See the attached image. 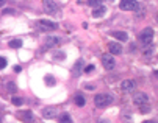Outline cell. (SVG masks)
<instances>
[{
    "label": "cell",
    "instance_id": "6da1fadb",
    "mask_svg": "<svg viewBox=\"0 0 158 123\" xmlns=\"http://www.w3.org/2000/svg\"><path fill=\"white\" fill-rule=\"evenodd\" d=\"M113 103V97L108 93H97L94 97V105L96 108H106Z\"/></svg>",
    "mask_w": 158,
    "mask_h": 123
},
{
    "label": "cell",
    "instance_id": "7a4b0ae2",
    "mask_svg": "<svg viewBox=\"0 0 158 123\" xmlns=\"http://www.w3.org/2000/svg\"><path fill=\"white\" fill-rule=\"evenodd\" d=\"M42 6L46 10V13H49L52 16H58V13H60V8L53 0H42Z\"/></svg>",
    "mask_w": 158,
    "mask_h": 123
},
{
    "label": "cell",
    "instance_id": "3957f363",
    "mask_svg": "<svg viewBox=\"0 0 158 123\" xmlns=\"http://www.w3.org/2000/svg\"><path fill=\"white\" fill-rule=\"evenodd\" d=\"M138 39H139V42H143V44H150L152 42V39H153V30L150 28V27H147V28H144L141 33H139V36H138Z\"/></svg>",
    "mask_w": 158,
    "mask_h": 123
},
{
    "label": "cell",
    "instance_id": "277c9868",
    "mask_svg": "<svg viewBox=\"0 0 158 123\" xmlns=\"http://www.w3.org/2000/svg\"><path fill=\"white\" fill-rule=\"evenodd\" d=\"M119 8H121L122 11H136L138 2H136V0H121Z\"/></svg>",
    "mask_w": 158,
    "mask_h": 123
},
{
    "label": "cell",
    "instance_id": "5b68a950",
    "mask_svg": "<svg viewBox=\"0 0 158 123\" xmlns=\"http://www.w3.org/2000/svg\"><path fill=\"white\" fill-rule=\"evenodd\" d=\"M149 101V97L146 92H136L133 95V103L136 105V106H143V105H147Z\"/></svg>",
    "mask_w": 158,
    "mask_h": 123
},
{
    "label": "cell",
    "instance_id": "8992f818",
    "mask_svg": "<svg viewBox=\"0 0 158 123\" xmlns=\"http://www.w3.org/2000/svg\"><path fill=\"white\" fill-rule=\"evenodd\" d=\"M102 64L106 70H113L114 65H116V61H114V58H113V55L105 53V55H102Z\"/></svg>",
    "mask_w": 158,
    "mask_h": 123
},
{
    "label": "cell",
    "instance_id": "52a82bcc",
    "mask_svg": "<svg viewBox=\"0 0 158 123\" xmlns=\"http://www.w3.org/2000/svg\"><path fill=\"white\" fill-rule=\"evenodd\" d=\"M38 25L41 30H46V31H53L58 28V23L56 22H52V20H39Z\"/></svg>",
    "mask_w": 158,
    "mask_h": 123
},
{
    "label": "cell",
    "instance_id": "ba28073f",
    "mask_svg": "<svg viewBox=\"0 0 158 123\" xmlns=\"http://www.w3.org/2000/svg\"><path fill=\"white\" fill-rule=\"evenodd\" d=\"M135 89H136V83H135L133 80H124V81L121 83V90L125 92V93H130V92H133Z\"/></svg>",
    "mask_w": 158,
    "mask_h": 123
},
{
    "label": "cell",
    "instance_id": "9c48e42d",
    "mask_svg": "<svg viewBox=\"0 0 158 123\" xmlns=\"http://www.w3.org/2000/svg\"><path fill=\"white\" fill-rule=\"evenodd\" d=\"M71 73H72V77H80V75H83V61L81 59H78L74 65H72V69H71Z\"/></svg>",
    "mask_w": 158,
    "mask_h": 123
},
{
    "label": "cell",
    "instance_id": "30bf717a",
    "mask_svg": "<svg viewBox=\"0 0 158 123\" xmlns=\"http://www.w3.org/2000/svg\"><path fill=\"white\" fill-rule=\"evenodd\" d=\"M108 52H110V55H121L122 47L118 42H108Z\"/></svg>",
    "mask_w": 158,
    "mask_h": 123
},
{
    "label": "cell",
    "instance_id": "8fae6325",
    "mask_svg": "<svg viewBox=\"0 0 158 123\" xmlns=\"http://www.w3.org/2000/svg\"><path fill=\"white\" fill-rule=\"evenodd\" d=\"M19 118L22 121H25V123H33L35 121V115H33L31 111H22V112H19Z\"/></svg>",
    "mask_w": 158,
    "mask_h": 123
},
{
    "label": "cell",
    "instance_id": "7c38bea8",
    "mask_svg": "<svg viewBox=\"0 0 158 123\" xmlns=\"http://www.w3.org/2000/svg\"><path fill=\"white\" fill-rule=\"evenodd\" d=\"M60 44H61V38H58V36H49L46 39V47H49V48L58 47Z\"/></svg>",
    "mask_w": 158,
    "mask_h": 123
},
{
    "label": "cell",
    "instance_id": "4fadbf2b",
    "mask_svg": "<svg viewBox=\"0 0 158 123\" xmlns=\"http://www.w3.org/2000/svg\"><path fill=\"white\" fill-rule=\"evenodd\" d=\"M42 117L44 118H55L56 117V109L55 108H46V109H44L42 111Z\"/></svg>",
    "mask_w": 158,
    "mask_h": 123
},
{
    "label": "cell",
    "instance_id": "5bb4252c",
    "mask_svg": "<svg viewBox=\"0 0 158 123\" xmlns=\"http://www.w3.org/2000/svg\"><path fill=\"white\" fill-rule=\"evenodd\" d=\"M105 13H106V8L105 6H96L93 10V17L94 19H100V17L105 16Z\"/></svg>",
    "mask_w": 158,
    "mask_h": 123
},
{
    "label": "cell",
    "instance_id": "9a60e30c",
    "mask_svg": "<svg viewBox=\"0 0 158 123\" xmlns=\"http://www.w3.org/2000/svg\"><path fill=\"white\" fill-rule=\"evenodd\" d=\"M111 36H113V38H116V39L121 41V42H125V41L128 39V34H127L125 31H113Z\"/></svg>",
    "mask_w": 158,
    "mask_h": 123
},
{
    "label": "cell",
    "instance_id": "2e32d148",
    "mask_svg": "<svg viewBox=\"0 0 158 123\" xmlns=\"http://www.w3.org/2000/svg\"><path fill=\"white\" fill-rule=\"evenodd\" d=\"M74 101H75V105H77L78 108H83V106L86 105V98L83 97V93H75Z\"/></svg>",
    "mask_w": 158,
    "mask_h": 123
},
{
    "label": "cell",
    "instance_id": "e0dca14e",
    "mask_svg": "<svg viewBox=\"0 0 158 123\" xmlns=\"http://www.w3.org/2000/svg\"><path fill=\"white\" fill-rule=\"evenodd\" d=\"M58 121L60 123H72V118H71V115L67 112H61L58 115Z\"/></svg>",
    "mask_w": 158,
    "mask_h": 123
},
{
    "label": "cell",
    "instance_id": "ac0fdd59",
    "mask_svg": "<svg viewBox=\"0 0 158 123\" xmlns=\"http://www.w3.org/2000/svg\"><path fill=\"white\" fill-rule=\"evenodd\" d=\"M6 90H8L10 93H16V92H17V86H16V83H13V81L6 83Z\"/></svg>",
    "mask_w": 158,
    "mask_h": 123
},
{
    "label": "cell",
    "instance_id": "d6986e66",
    "mask_svg": "<svg viewBox=\"0 0 158 123\" xmlns=\"http://www.w3.org/2000/svg\"><path fill=\"white\" fill-rule=\"evenodd\" d=\"M11 48H20L22 47V41L20 39H13V41H10V44H8Z\"/></svg>",
    "mask_w": 158,
    "mask_h": 123
},
{
    "label": "cell",
    "instance_id": "ffe728a7",
    "mask_svg": "<svg viewBox=\"0 0 158 123\" xmlns=\"http://www.w3.org/2000/svg\"><path fill=\"white\" fill-rule=\"evenodd\" d=\"M11 103H13L14 106H22V105H24V100H22V98H19V97H13V98H11Z\"/></svg>",
    "mask_w": 158,
    "mask_h": 123
},
{
    "label": "cell",
    "instance_id": "44dd1931",
    "mask_svg": "<svg viewBox=\"0 0 158 123\" xmlns=\"http://www.w3.org/2000/svg\"><path fill=\"white\" fill-rule=\"evenodd\" d=\"M100 3H102V0H88V5H89V6H93V8L100 6Z\"/></svg>",
    "mask_w": 158,
    "mask_h": 123
},
{
    "label": "cell",
    "instance_id": "7402d4cb",
    "mask_svg": "<svg viewBox=\"0 0 158 123\" xmlns=\"http://www.w3.org/2000/svg\"><path fill=\"white\" fill-rule=\"evenodd\" d=\"M152 53H153V45L150 44L147 48H144V56H152Z\"/></svg>",
    "mask_w": 158,
    "mask_h": 123
},
{
    "label": "cell",
    "instance_id": "603a6c76",
    "mask_svg": "<svg viewBox=\"0 0 158 123\" xmlns=\"http://www.w3.org/2000/svg\"><path fill=\"white\" fill-rule=\"evenodd\" d=\"M46 84L47 86H53L55 84V78L52 75H46Z\"/></svg>",
    "mask_w": 158,
    "mask_h": 123
},
{
    "label": "cell",
    "instance_id": "cb8c5ba5",
    "mask_svg": "<svg viewBox=\"0 0 158 123\" xmlns=\"http://www.w3.org/2000/svg\"><path fill=\"white\" fill-rule=\"evenodd\" d=\"M6 65H8V61H6L5 58H2V56H0V70H3Z\"/></svg>",
    "mask_w": 158,
    "mask_h": 123
},
{
    "label": "cell",
    "instance_id": "d4e9b609",
    "mask_svg": "<svg viewBox=\"0 0 158 123\" xmlns=\"http://www.w3.org/2000/svg\"><path fill=\"white\" fill-rule=\"evenodd\" d=\"M139 109H141V112H144V114H146V112H149V111H150V106H149V105H143V106H139Z\"/></svg>",
    "mask_w": 158,
    "mask_h": 123
},
{
    "label": "cell",
    "instance_id": "484cf974",
    "mask_svg": "<svg viewBox=\"0 0 158 123\" xmlns=\"http://www.w3.org/2000/svg\"><path fill=\"white\" fill-rule=\"evenodd\" d=\"M93 70H94V65H93V64H91V65H88V67L85 69V72H86V73H91Z\"/></svg>",
    "mask_w": 158,
    "mask_h": 123
},
{
    "label": "cell",
    "instance_id": "4316f807",
    "mask_svg": "<svg viewBox=\"0 0 158 123\" xmlns=\"http://www.w3.org/2000/svg\"><path fill=\"white\" fill-rule=\"evenodd\" d=\"M53 56L55 58H60V59H64V53H55Z\"/></svg>",
    "mask_w": 158,
    "mask_h": 123
},
{
    "label": "cell",
    "instance_id": "83f0119b",
    "mask_svg": "<svg viewBox=\"0 0 158 123\" xmlns=\"http://www.w3.org/2000/svg\"><path fill=\"white\" fill-rule=\"evenodd\" d=\"M86 89H88V90H94L96 86H93V84H86Z\"/></svg>",
    "mask_w": 158,
    "mask_h": 123
},
{
    "label": "cell",
    "instance_id": "f1b7e54d",
    "mask_svg": "<svg viewBox=\"0 0 158 123\" xmlns=\"http://www.w3.org/2000/svg\"><path fill=\"white\" fill-rule=\"evenodd\" d=\"M20 70H22V67H20V65H14V72H16V73H19Z\"/></svg>",
    "mask_w": 158,
    "mask_h": 123
},
{
    "label": "cell",
    "instance_id": "f546056e",
    "mask_svg": "<svg viewBox=\"0 0 158 123\" xmlns=\"http://www.w3.org/2000/svg\"><path fill=\"white\" fill-rule=\"evenodd\" d=\"M3 13H5V14H14V10H5Z\"/></svg>",
    "mask_w": 158,
    "mask_h": 123
},
{
    "label": "cell",
    "instance_id": "4dcf8cb0",
    "mask_svg": "<svg viewBox=\"0 0 158 123\" xmlns=\"http://www.w3.org/2000/svg\"><path fill=\"white\" fill-rule=\"evenodd\" d=\"M130 50H131V52H135V50H136V45L131 44V45H130Z\"/></svg>",
    "mask_w": 158,
    "mask_h": 123
},
{
    "label": "cell",
    "instance_id": "1f68e13d",
    "mask_svg": "<svg viewBox=\"0 0 158 123\" xmlns=\"http://www.w3.org/2000/svg\"><path fill=\"white\" fill-rule=\"evenodd\" d=\"M5 3H6V0H0V8H2Z\"/></svg>",
    "mask_w": 158,
    "mask_h": 123
},
{
    "label": "cell",
    "instance_id": "d6a6232c",
    "mask_svg": "<svg viewBox=\"0 0 158 123\" xmlns=\"http://www.w3.org/2000/svg\"><path fill=\"white\" fill-rule=\"evenodd\" d=\"M144 123H155L153 120H147V121H144Z\"/></svg>",
    "mask_w": 158,
    "mask_h": 123
},
{
    "label": "cell",
    "instance_id": "836d02e7",
    "mask_svg": "<svg viewBox=\"0 0 158 123\" xmlns=\"http://www.w3.org/2000/svg\"><path fill=\"white\" fill-rule=\"evenodd\" d=\"M0 123H2V115H0Z\"/></svg>",
    "mask_w": 158,
    "mask_h": 123
}]
</instances>
